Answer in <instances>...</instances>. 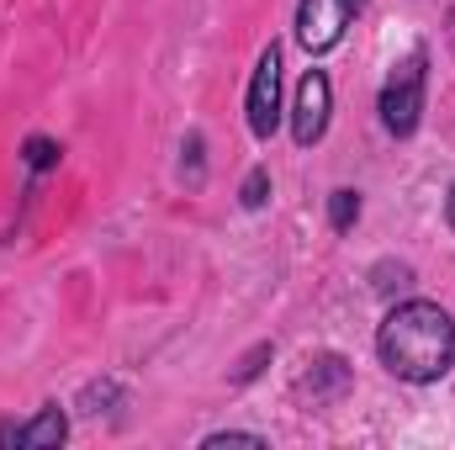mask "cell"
<instances>
[{
  "instance_id": "6da1fadb",
  "label": "cell",
  "mask_w": 455,
  "mask_h": 450,
  "mask_svg": "<svg viewBox=\"0 0 455 450\" xmlns=\"http://www.w3.org/2000/svg\"><path fill=\"white\" fill-rule=\"evenodd\" d=\"M376 360L413 387H429L440 376H451L455 366V318L429 302V297H408L392 302L387 318L376 324Z\"/></svg>"
},
{
  "instance_id": "7a4b0ae2",
  "label": "cell",
  "mask_w": 455,
  "mask_h": 450,
  "mask_svg": "<svg viewBox=\"0 0 455 450\" xmlns=\"http://www.w3.org/2000/svg\"><path fill=\"white\" fill-rule=\"evenodd\" d=\"M424 96H429V48H408V59L387 75L381 96H376V112H381V127L392 138H413L419 122H424Z\"/></svg>"
},
{
  "instance_id": "3957f363",
  "label": "cell",
  "mask_w": 455,
  "mask_h": 450,
  "mask_svg": "<svg viewBox=\"0 0 455 450\" xmlns=\"http://www.w3.org/2000/svg\"><path fill=\"white\" fill-rule=\"evenodd\" d=\"M243 117H249V133L259 143H270L275 127H281V48L275 43L254 59V80H249V96H243Z\"/></svg>"
},
{
  "instance_id": "277c9868",
  "label": "cell",
  "mask_w": 455,
  "mask_h": 450,
  "mask_svg": "<svg viewBox=\"0 0 455 450\" xmlns=\"http://www.w3.org/2000/svg\"><path fill=\"white\" fill-rule=\"evenodd\" d=\"M329 117H334V80L323 69H307L297 80V96H291V138H297V149L323 143Z\"/></svg>"
},
{
  "instance_id": "5b68a950",
  "label": "cell",
  "mask_w": 455,
  "mask_h": 450,
  "mask_svg": "<svg viewBox=\"0 0 455 450\" xmlns=\"http://www.w3.org/2000/svg\"><path fill=\"white\" fill-rule=\"evenodd\" d=\"M355 5L349 0H297V43L307 53H329L344 37Z\"/></svg>"
},
{
  "instance_id": "8992f818",
  "label": "cell",
  "mask_w": 455,
  "mask_h": 450,
  "mask_svg": "<svg viewBox=\"0 0 455 450\" xmlns=\"http://www.w3.org/2000/svg\"><path fill=\"white\" fill-rule=\"evenodd\" d=\"M64 440H69V414L59 403L37 408V419H27V424H16V419L0 424V450H53Z\"/></svg>"
},
{
  "instance_id": "52a82bcc",
  "label": "cell",
  "mask_w": 455,
  "mask_h": 450,
  "mask_svg": "<svg viewBox=\"0 0 455 450\" xmlns=\"http://www.w3.org/2000/svg\"><path fill=\"white\" fill-rule=\"evenodd\" d=\"M344 387H349V360L344 355H318L297 376V398H313V403H334V398H344Z\"/></svg>"
},
{
  "instance_id": "ba28073f",
  "label": "cell",
  "mask_w": 455,
  "mask_h": 450,
  "mask_svg": "<svg viewBox=\"0 0 455 450\" xmlns=\"http://www.w3.org/2000/svg\"><path fill=\"white\" fill-rule=\"evenodd\" d=\"M59 159H64V143H53V138H43V133H32V138L21 143V165H27L32 175L59 170Z\"/></svg>"
},
{
  "instance_id": "9c48e42d",
  "label": "cell",
  "mask_w": 455,
  "mask_h": 450,
  "mask_svg": "<svg viewBox=\"0 0 455 450\" xmlns=\"http://www.w3.org/2000/svg\"><path fill=\"white\" fill-rule=\"evenodd\" d=\"M180 175H186V186H202V175H207V138L202 133H186V143H180Z\"/></svg>"
},
{
  "instance_id": "30bf717a",
  "label": "cell",
  "mask_w": 455,
  "mask_h": 450,
  "mask_svg": "<svg viewBox=\"0 0 455 450\" xmlns=\"http://www.w3.org/2000/svg\"><path fill=\"white\" fill-rule=\"evenodd\" d=\"M355 223H360V191L339 186V191L329 197V228H334V233H349Z\"/></svg>"
},
{
  "instance_id": "8fae6325",
  "label": "cell",
  "mask_w": 455,
  "mask_h": 450,
  "mask_svg": "<svg viewBox=\"0 0 455 450\" xmlns=\"http://www.w3.org/2000/svg\"><path fill=\"white\" fill-rule=\"evenodd\" d=\"M238 202H243V213H259V207L270 202V170H265V165H254V170L243 175V186H238Z\"/></svg>"
},
{
  "instance_id": "7c38bea8",
  "label": "cell",
  "mask_w": 455,
  "mask_h": 450,
  "mask_svg": "<svg viewBox=\"0 0 455 450\" xmlns=\"http://www.w3.org/2000/svg\"><path fill=\"white\" fill-rule=\"evenodd\" d=\"M265 360H270V344H254V350L238 360V371H233V387H249V382L265 371Z\"/></svg>"
},
{
  "instance_id": "4fadbf2b",
  "label": "cell",
  "mask_w": 455,
  "mask_h": 450,
  "mask_svg": "<svg viewBox=\"0 0 455 450\" xmlns=\"http://www.w3.org/2000/svg\"><path fill=\"white\" fill-rule=\"evenodd\" d=\"M228 440H249V446H265V435H249V430H218V435H207L202 446L218 450V446H228Z\"/></svg>"
},
{
  "instance_id": "5bb4252c",
  "label": "cell",
  "mask_w": 455,
  "mask_h": 450,
  "mask_svg": "<svg viewBox=\"0 0 455 450\" xmlns=\"http://www.w3.org/2000/svg\"><path fill=\"white\" fill-rule=\"evenodd\" d=\"M445 223L455 228V181H451V191H445Z\"/></svg>"
},
{
  "instance_id": "9a60e30c",
  "label": "cell",
  "mask_w": 455,
  "mask_h": 450,
  "mask_svg": "<svg viewBox=\"0 0 455 450\" xmlns=\"http://www.w3.org/2000/svg\"><path fill=\"white\" fill-rule=\"evenodd\" d=\"M445 43H451V53H455V5H451V16H445Z\"/></svg>"
},
{
  "instance_id": "2e32d148",
  "label": "cell",
  "mask_w": 455,
  "mask_h": 450,
  "mask_svg": "<svg viewBox=\"0 0 455 450\" xmlns=\"http://www.w3.org/2000/svg\"><path fill=\"white\" fill-rule=\"evenodd\" d=\"M349 5H355V11H360V5H365V0H349Z\"/></svg>"
}]
</instances>
